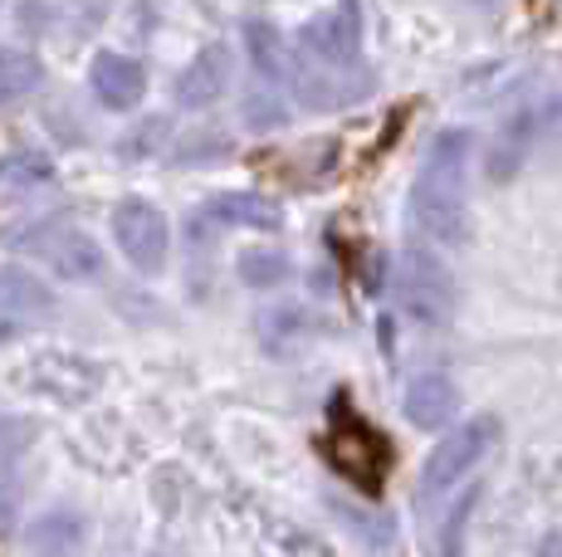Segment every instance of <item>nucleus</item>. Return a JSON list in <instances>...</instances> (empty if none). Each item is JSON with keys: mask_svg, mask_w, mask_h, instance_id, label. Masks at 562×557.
Returning <instances> with one entry per match:
<instances>
[{"mask_svg": "<svg viewBox=\"0 0 562 557\" xmlns=\"http://www.w3.org/2000/svg\"><path fill=\"white\" fill-rule=\"evenodd\" d=\"M456 401H460V391L446 372H420L406 387V421L416 431H440L456 416Z\"/></svg>", "mask_w": 562, "mask_h": 557, "instance_id": "9b49d317", "label": "nucleus"}, {"mask_svg": "<svg viewBox=\"0 0 562 557\" xmlns=\"http://www.w3.org/2000/svg\"><path fill=\"white\" fill-rule=\"evenodd\" d=\"M20 250L35 254V260L45 264L54 278H64V284H93V278H103V270H108L103 245L69 220H54V225L30 230L25 240H20Z\"/></svg>", "mask_w": 562, "mask_h": 557, "instance_id": "20e7f679", "label": "nucleus"}, {"mask_svg": "<svg viewBox=\"0 0 562 557\" xmlns=\"http://www.w3.org/2000/svg\"><path fill=\"white\" fill-rule=\"evenodd\" d=\"M30 328H35V323H30L25 314H15V308L0 304V342H15L20 333H30Z\"/></svg>", "mask_w": 562, "mask_h": 557, "instance_id": "aec40b11", "label": "nucleus"}, {"mask_svg": "<svg viewBox=\"0 0 562 557\" xmlns=\"http://www.w3.org/2000/svg\"><path fill=\"white\" fill-rule=\"evenodd\" d=\"M245 45H250V59L265 79H289V69H294V49H289V39L279 35L274 25L250 20V25H245Z\"/></svg>", "mask_w": 562, "mask_h": 557, "instance_id": "4468645a", "label": "nucleus"}, {"mask_svg": "<svg viewBox=\"0 0 562 557\" xmlns=\"http://www.w3.org/2000/svg\"><path fill=\"white\" fill-rule=\"evenodd\" d=\"M396 304L416 328H446L450 314H456V284H450V270L436 260L430 250H411L396 264Z\"/></svg>", "mask_w": 562, "mask_h": 557, "instance_id": "7ed1b4c3", "label": "nucleus"}, {"mask_svg": "<svg viewBox=\"0 0 562 557\" xmlns=\"http://www.w3.org/2000/svg\"><path fill=\"white\" fill-rule=\"evenodd\" d=\"M470 152L474 137L464 127H446L426 147L411 181V225L426 245H460L470 230Z\"/></svg>", "mask_w": 562, "mask_h": 557, "instance_id": "f257e3e1", "label": "nucleus"}, {"mask_svg": "<svg viewBox=\"0 0 562 557\" xmlns=\"http://www.w3.org/2000/svg\"><path fill=\"white\" fill-rule=\"evenodd\" d=\"M474 495H480V489H474V485H470V489H464V499H460V513H456V509H450V523H446V538H440V548H446V553H450V548H460V523H464V513H470V503H474Z\"/></svg>", "mask_w": 562, "mask_h": 557, "instance_id": "6ab92c4d", "label": "nucleus"}, {"mask_svg": "<svg viewBox=\"0 0 562 557\" xmlns=\"http://www.w3.org/2000/svg\"><path fill=\"white\" fill-rule=\"evenodd\" d=\"M299 49L318 64V69H348L362 49V15L352 0L328 5L299 30Z\"/></svg>", "mask_w": 562, "mask_h": 557, "instance_id": "423d86ee", "label": "nucleus"}, {"mask_svg": "<svg viewBox=\"0 0 562 557\" xmlns=\"http://www.w3.org/2000/svg\"><path fill=\"white\" fill-rule=\"evenodd\" d=\"M54 181V162L45 152H10L0 157V196H25V191Z\"/></svg>", "mask_w": 562, "mask_h": 557, "instance_id": "2eb2a0df", "label": "nucleus"}, {"mask_svg": "<svg viewBox=\"0 0 562 557\" xmlns=\"http://www.w3.org/2000/svg\"><path fill=\"white\" fill-rule=\"evenodd\" d=\"M40 83H45V64L20 45H0V109L30 99Z\"/></svg>", "mask_w": 562, "mask_h": 557, "instance_id": "ddd939ff", "label": "nucleus"}, {"mask_svg": "<svg viewBox=\"0 0 562 557\" xmlns=\"http://www.w3.org/2000/svg\"><path fill=\"white\" fill-rule=\"evenodd\" d=\"M113 240L123 250V260L137 274H161L171 254V225L161 216V206L143 196H127L113 206Z\"/></svg>", "mask_w": 562, "mask_h": 557, "instance_id": "39448f33", "label": "nucleus"}, {"mask_svg": "<svg viewBox=\"0 0 562 557\" xmlns=\"http://www.w3.org/2000/svg\"><path fill=\"white\" fill-rule=\"evenodd\" d=\"M333 411L342 416V431L333 435V445H328L333 465H338L358 489L376 495V489H382V469H386V441L372 431V425H362L348 406H333Z\"/></svg>", "mask_w": 562, "mask_h": 557, "instance_id": "0eeeda50", "label": "nucleus"}, {"mask_svg": "<svg viewBox=\"0 0 562 557\" xmlns=\"http://www.w3.org/2000/svg\"><path fill=\"white\" fill-rule=\"evenodd\" d=\"M240 284H250V288H274V284H284L289 278V254L284 250H269V245H259V250H245L240 254Z\"/></svg>", "mask_w": 562, "mask_h": 557, "instance_id": "dca6fc26", "label": "nucleus"}, {"mask_svg": "<svg viewBox=\"0 0 562 557\" xmlns=\"http://www.w3.org/2000/svg\"><path fill=\"white\" fill-rule=\"evenodd\" d=\"M83 543V523L74 513H45L30 528V548H79Z\"/></svg>", "mask_w": 562, "mask_h": 557, "instance_id": "f3484780", "label": "nucleus"}, {"mask_svg": "<svg viewBox=\"0 0 562 557\" xmlns=\"http://www.w3.org/2000/svg\"><path fill=\"white\" fill-rule=\"evenodd\" d=\"M201 216L215 225H235V230H265V235L284 230V211L269 196H255V191H221V196L205 201Z\"/></svg>", "mask_w": 562, "mask_h": 557, "instance_id": "9d476101", "label": "nucleus"}, {"mask_svg": "<svg viewBox=\"0 0 562 557\" xmlns=\"http://www.w3.org/2000/svg\"><path fill=\"white\" fill-rule=\"evenodd\" d=\"M231 73H235V55L231 45H205L196 49V59L177 73V109L201 113L231 89Z\"/></svg>", "mask_w": 562, "mask_h": 557, "instance_id": "6e6552de", "label": "nucleus"}, {"mask_svg": "<svg viewBox=\"0 0 562 557\" xmlns=\"http://www.w3.org/2000/svg\"><path fill=\"white\" fill-rule=\"evenodd\" d=\"M89 83H93V99H99L103 109L127 113V109H137V103H143L147 69L137 59L117 55V49H103V55L93 59V69H89Z\"/></svg>", "mask_w": 562, "mask_h": 557, "instance_id": "1a4fd4ad", "label": "nucleus"}, {"mask_svg": "<svg viewBox=\"0 0 562 557\" xmlns=\"http://www.w3.org/2000/svg\"><path fill=\"white\" fill-rule=\"evenodd\" d=\"M0 304L25 314L30 323H40V318L54 314V288L40 274L15 270V264H0Z\"/></svg>", "mask_w": 562, "mask_h": 557, "instance_id": "f8f14e48", "label": "nucleus"}, {"mask_svg": "<svg viewBox=\"0 0 562 557\" xmlns=\"http://www.w3.org/2000/svg\"><path fill=\"white\" fill-rule=\"evenodd\" d=\"M494 441H499V416H490V411L470 416V421H460L446 441H436V450L426 455L420 479H416V509H436L446 495H456L464 479L490 459Z\"/></svg>", "mask_w": 562, "mask_h": 557, "instance_id": "f03ea898", "label": "nucleus"}, {"mask_svg": "<svg viewBox=\"0 0 562 557\" xmlns=\"http://www.w3.org/2000/svg\"><path fill=\"white\" fill-rule=\"evenodd\" d=\"M245 123L250 127H279L284 123V103L274 99V89H259L245 99Z\"/></svg>", "mask_w": 562, "mask_h": 557, "instance_id": "a211bd4d", "label": "nucleus"}]
</instances>
